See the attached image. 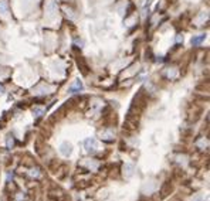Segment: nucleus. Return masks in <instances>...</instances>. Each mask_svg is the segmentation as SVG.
<instances>
[{
    "instance_id": "8",
    "label": "nucleus",
    "mask_w": 210,
    "mask_h": 201,
    "mask_svg": "<svg viewBox=\"0 0 210 201\" xmlns=\"http://www.w3.org/2000/svg\"><path fill=\"white\" fill-rule=\"evenodd\" d=\"M125 169H126V177H131L133 173V166L132 164H125Z\"/></svg>"
},
{
    "instance_id": "3",
    "label": "nucleus",
    "mask_w": 210,
    "mask_h": 201,
    "mask_svg": "<svg viewBox=\"0 0 210 201\" xmlns=\"http://www.w3.org/2000/svg\"><path fill=\"white\" fill-rule=\"evenodd\" d=\"M60 152H61L64 156H68V154H71V152H73V146H71L68 142H64V143L60 146Z\"/></svg>"
},
{
    "instance_id": "7",
    "label": "nucleus",
    "mask_w": 210,
    "mask_h": 201,
    "mask_svg": "<svg viewBox=\"0 0 210 201\" xmlns=\"http://www.w3.org/2000/svg\"><path fill=\"white\" fill-rule=\"evenodd\" d=\"M204 38H206V35H204V34L197 35V37H193V38H192V44H193V45H199L202 41H204Z\"/></svg>"
},
{
    "instance_id": "2",
    "label": "nucleus",
    "mask_w": 210,
    "mask_h": 201,
    "mask_svg": "<svg viewBox=\"0 0 210 201\" xmlns=\"http://www.w3.org/2000/svg\"><path fill=\"white\" fill-rule=\"evenodd\" d=\"M45 13L48 14V17L55 16V13H57V4H55L53 0H48V1L45 3Z\"/></svg>"
},
{
    "instance_id": "6",
    "label": "nucleus",
    "mask_w": 210,
    "mask_h": 201,
    "mask_svg": "<svg viewBox=\"0 0 210 201\" xmlns=\"http://www.w3.org/2000/svg\"><path fill=\"white\" fill-rule=\"evenodd\" d=\"M85 149L91 152V150H95V139H87L85 140Z\"/></svg>"
},
{
    "instance_id": "13",
    "label": "nucleus",
    "mask_w": 210,
    "mask_h": 201,
    "mask_svg": "<svg viewBox=\"0 0 210 201\" xmlns=\"http://www.w3.org/2000/svg\"><path fill=\"white\" fill-rule=\"evenodd\" d=\"M4 92V88H3V85L0 84V94H3Z\"/></svg>"
},
{
    "instance_id": "5",
    "label": "nucleus",
    "mask_w": 210,
    "mask_h": 201,
    "mask_svg": "<svg viewBox=\"0 0 210 201\" xmlns=\"http://www.w3.org/2000/svg\"><path fill=\"white\" fill-rule=\"evenodd\" d=\"M9 10V3H7V0H0V14L1 16H4L6 13Z\"/></svg>"
},
{
    "instance_id": "12",
    "label": "nucleus",
    "mask_w": 210,
    "mask_h": 201,
    "mask_svg": "<svg viewBox=\"0 0 210 201\" xmlns=\"http://www.w3.org/2000/svg\"><path fill=\"white\" fill-rule=\"evenodd\" d=\"M170 201H182V198H179V197H175V198H172Z\"/></svg>"
},
{
    "instance_id": "11",
    "label": "nucleus",
    "mask_w": 210,
    "mask_h": 201,
    "mask_svg": "<svg viewBox=\"0 0 210 201\" xmlns=\"http://www.w3.org/2000/svg\"><path fill=\"white\" fill-rule=\"evenodd\" d=\"M182 40H183V37H182V35H177V37H176V41L177 42H180Z\"/></svg>"
},
{
    "instance_id": "9",
    "label": "nucleus",
    "mask_w": 210,
    "mask_h": 201,
    "mask_svg": "<svg viewBox=\"0 0 210 201\" xmlns=\"http://www.w3.org/2000/svg\"><path fill=\"white\" fill-rule=\"evenodd\" d=\"M33 112L36 113V116H40V113H43V111H41V109H38V108L33 109Z\"/></svg>"
},
{
    "instance_id": "4",
    "label": "nucleus",
    "mask_w": 210,
    "mask_h": 201,
    "mask_svg": "<svg viewBox=\"0 0 210 201\" xmlns=\"http://www.w3.org/2000/svg\"><path fill=\"white\" fill-rule=\"evenodd\" d=\"M82 89V84H81V81H75V84L71 85L70 88H68V92L70 94H75V92H80Z\"/></svg>"
},
{
    "instance_id": "10",
    "label": "nucleus",
    "mask_w": 210,
    "mask_h": 201,
    "mask_svg": "<svg viewBox=\"0 0 210 201\" xmlns=\"http://www.w3.org/2000/svg\"><path fill=\"white\" fill-rule=\"evenodd\" d=\"M167 77H170V78H175V77H176V72H175V71H167Z\"/></svg>"
},
{
    "instance_id": "1",
    "label": "nucleus",
    "mask_w": 210,
    "mask_h": 201,
    "mask_svg": "<svg viewBox=\"0 0 210 201\" xmlns=\"http://www.w3.org/2000/svg\"><path fill=\"white\" fill-rule=\"evenodd\" d=\"M172 191H173V184H172L170 181H166V183L162 184V187H160V197L163 198V197L170 195Z\"/></svg>"
}]
</instances>
